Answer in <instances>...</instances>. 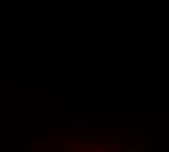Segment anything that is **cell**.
Wrapping results in <instances>:
<instances>
[{
  "label": "cell",
  "instance_id": "1",
  "mask_svg": "<svg viewBox=\"0 0 169 152\" xmlns=\"http://www.w3.org/2000/svg\"><path fill=\"white\" fill-rule=\"evenodd\" d=\"M40 152H140L124 138L98 133H66L47 139Z\"/></svg>",
  "mask_w": 169,
  "mask_h": 152
}]
</instances>
